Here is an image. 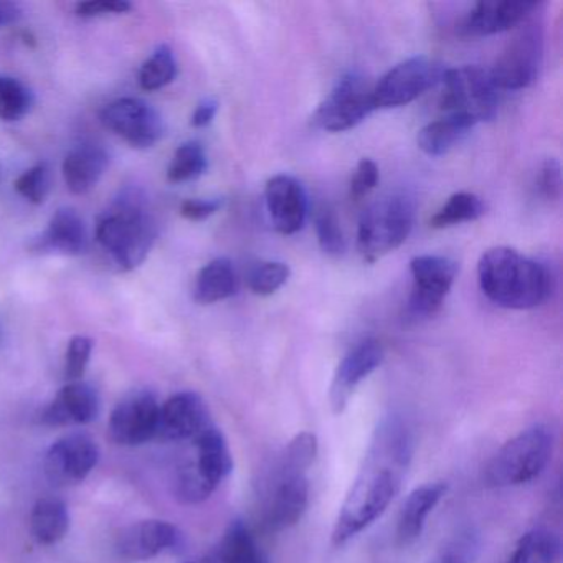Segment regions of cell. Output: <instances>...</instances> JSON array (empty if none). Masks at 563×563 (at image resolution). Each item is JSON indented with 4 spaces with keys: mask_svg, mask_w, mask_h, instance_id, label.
Listing matches in <instances>:
<instances>
[{
    "mask_svg": "<svg viewBox=\"0 0 563 563\" xmlns=\"http://www.w3.org/2000/svg\"><path fill=\"white\" fill-rule=\"evenodd\" d=\"M446 489V483L434 481V483H427L411 490L410 496L407 497L404 507H401L397 522V542L401 547L411 545L415 540L420 539L428 516L443 499Z\"/></svg>",
    "mask_w": 563,
    "mask_h": 563,
    "instance_id": "7402d4cb",
    "label": "cell"
},
{
    "mask_svg": "<svg viewBox=\"0 0 563 563\" xmlns=\"http://www.w3.org/2000/svg\"><path fill=\"white\" fill-rule=\"evenodd\" d=\"M196 461L180 467L179 476L184 486L200 499H209L217 487L233 470V457L229 443L217 427L207 428L194 440Z\"/></svg>",
    "mask_w": 563,
    "mask_h": 563,
    "instance_id": "30bf717a",
    "label": "cell"
},
{
    "mask_svg": "<svg viewBox=\"0 0 563 563\" xmlns=\"http://www.w3.org/2000/svg\"><path fill=\"white\" fill-rule=\"evenodd\" d=\"M443 84L440 108L444 117L463 118L474 126L496 117L499 90L489 71L477 67L453 68L444 71Z\"/></svg>",
    "mask_w": 563,
    "mask_h": 563,
    "instance_id": "8992f818",
    "label": "cell"
},
{
    "mask_svg": "<svg viewBox=\"0 0 563 563\" xmlns=\"http://www.w3.org/2000/svg\"><path fill=\"white\" fill-rule=\"evenodd\" d=\"M0 179H2V167H0Z\"/></svg>",
    "mask_w": 563,
    "mask_h": 563,
    "instance_id": "7dc6e473",
    "label": "cell"
},
{
    "mask_svg": "<svg viewBox=\"0 0 563 563\" xmlns=\"http://www.w3.org/2000/svg\"><path fill=\"white\" fill-rule=\"evenodd\" d=\"M543 35L537 22L519 27L489 71L497 90H522L530 87L542 65Z\"/></svg>",
    "mask_w": 563,
    "mask_h": 563,
    "instance_id": "ba28073f",
    "label": "cell"
},
{
    "mask_svg": "<svg viewBox=\"0 0 563 563\" xmlns=\"http://www.w3.org/2000/svg\"><path fill=\"white\" fill-rule=\"evenodd\" d=\"M133 5L124 0H90L77 5V15L81 19L104 18V15L126 14Z\"/></svg>",
    "mask_w": 563,
    "mask_h": 563,
    "instance_id": "60d3db41",
    "label": "cell"
},
{
    "mask_svg": "<svg viewBox=\"0 0 563 563\" xmlns=\"http://www.w3.org/2000/svg\"><path fill=\"white\" fill-rule=\"evenodd\" d=\"M318 456V438L311 431H302L289 441L283 451L273 476H306Z\"/></svg>",
    "mask_w": 563,
    "mask_h": 563,
    "instance_id": "f546056e",
    "label": "cell"
},
{
    "mask_svg": "<svg viewBox=\"0 0 563 563\" xmlns=\"http://www.w3.org/2000/svg\"><path fill=\"white\" fill-rule=\"evenodd\" d=\"M415 206L408 197L390 196L372 203L358 222L357 249L367 262L397 250L410 235Z\"/></svg>",
    "mask_w": 563,
    "mask_h": 563,
    "instance_id": "5b68a950",
    "label": "cell"
},
{
    "mask_svg": "<svg viewBox=\"0 0 563 563\" xmlns=\"http://www.w3.org/2000/svg\"><path fill=\"white\" fill-rule=\"evenodd\" d=\"M375 110L374 85L358 74L345 75L312 114V124L342 133L361 124Z\"/></svg>",
    "mask_w": 563,
    "mask_h": 563,
    "instance_id": "52a82bcc",
    "label": "cell"
},
{
    "mask_svg": "<svg viewBox=\"0 0 563 563\" xmlns=\"http://www.w3.org/2000/svg\"><path fill=\"white\" fill-rule=\"evenodd\" d=\"M108 167V156L100 146L81 144L68 153L64 161V177L70 192L81 196L90 192Z\"/></svg>",
    "mask_w": 563,
    "mask_h": 563,
    "instance_id": "cb8c5ba5",
    "label": "cell"
},
{
    "mask_svg": "<svg viewBox=\"0 0 563 563\" xmlns=\"http://www.w3.org/2000/svg\"><path fill=\"white\" fill-rule=\"evenodd\" d=\"M382 361H384V347L375 339L361 342L342 358L338 371H335L334 380H332L331 394H329V401H331V408L335 415H341L345 410L355 388L372 372L380 367Z\"/></svg>",
    "mask_w": 563,
    "mask_h": 563,
    "instance_id": "2e32d148",
    "label": "cell"
},
{
    "mask_svg": "<svg viewBox=\"0 0 563 563\" xmlns=\"http://www.w3.org/2000/svg\"><path fill=\"white\" fill-rule=\"evenodd\" d=\"M156 236V220L137 190L121 194L98 219V243L124 272L137 268L147 258Z\"/></svg>",
    "mask_w": 563,
    "mask_h": 563,
    "instance_id": "3957f363",
    "label": "cell"
},
{
    "mask_svg": "<svg viewBox=\"0 0 563 563\" xmlns=\"http://www.w3.org/2000/svg\"><path fill=\"white\" fill-rule=\"evenodd\" d=\"M100 460V448L88 434L71 433L48 448L44 470L55 486H74L90 476Z\"/></svg>",
    "mask_w": 563,
    "mask_h": 563,
    "instance_id": "4fadbf2b",
    "label": "cell"
},
{
    "mask_svg": "<svg viewBox=\"0 0 563 563\" xmlns=\"http://www.w3.org/2000/svg\"><path fill=\"white\" fill-rule=\"evenodd\" d=\"M217 552L222 563H269L252 530L242 519L229 523Z\"/></svg>",
    "mask_w": 563,
    "mask_h": 563,
    "instance_id": "83f0119b",
    "label": "cell"
},
{
    "mask_svg": "<svg viewBox=\"0 0 563 563\" xmlns=\"http://www.w3.org/2000/svg\"><path fill=\"white\" fill-rule=\"evenodd\" d=\"M479 552V536L473 529L461 530L428 563H473Z\"/></svg>",
    "mask_w": 563,
    "mask_h": 563,
    "instance_id": "e575fe53",
    "label": "cell"
},
{
    "mask_svg": "<svg viewBox=\"0 0 563 563\" xmlns=\"http://www.w3.org/2000/svg\"><path fill=\"white\" fill-rule=\"evenodd\" d=\"M537 8V2L526 0H483L463 19L457 31L463 37L500 34L522 24Z\"/></svg>",
    "mask_w": 563,
    "mask_h": 563,
    "instance_id": "e0dca14e",
    "label": "cell"
},
{
    "mask_svg": "<svg viewBox=\"0 0 563 563\" xmlns=\"http://www.w3.org/2000/svg\"><path fill=\"white\" fill-rule=\"evenodd\" d=\"M200 563H222V560H220L219 552L213 550V552H210Z\"/></svg>",
    "mask_w": 563,
    "mask_h": 563,
    "instance_id": "bcb514c9",
    "label": "cell"
},
{
    "mask_svg": "<svg viewBox=\"0 0 563 563\" xmlns=\"http://www.w3.org/2000/svg\"><path fill=\"white\" fill-rule=\"evenodd\" d=\"M553 433L533 424L507 441L487 464L484 481L490 487L522 486L537 479L552 460Z\"/></svg>",
    "mask_w": 563,
    "mask_h": 563,
    "instance_id": "277c9868",
    "label": "cell"
},
{
    "mask_svg": "<svg viewBox=\"0 0 563 563\" xmlns=\"http://www.w3.org/2000/svg\"><path fill=\"white\" fill-rule=\"evenodd\" d=\"M316 233L322 252L331 256H341L345 252L344 233L334 210L322 207L316 213Z\"/></svg>",
    "mask_w": 563,
    "mask_h": 563,
    "instance_id": "8d00e7d4",
    "label": "cell"
},
{
    "mask_svg": "<svg viewBox=\"0 0 563 563\" xmlns=\"http://www.w3.org/2000/svg\"><path fill=\"white\" fill-rule=\"evenodd\" d=\"M100 413L97 390L85 382H70L42 411L41 421L47 427H71L91 423Z\"/></svg>",
    "mask_w": 563,
    "mask_h": 563,
    "instance_id": "44dd1931",
    "label": "cell"
},
{
    "mask_svg": "<svg viewBox=\"0 0 563 563\" xmlns=\"http://www.w3.org/2000/svg\"><path fill=\"white\" fill-rule=\"evenodd\" d=\"M562 553V542L552 530L537 527L520 537L507 563H556Z\"/></svg>",
    "mask_w": 563,
    "mask_h": 563,
    "instance_id": "f1b7e54d",
    "label": "cell"
},
{
    "mask_svg": "<svg viewBox=\"0 0 563 563\" xmlns=\"http://www.w3.org/2000/svg\"><path fill=\"white\" fill-rule=\"evenodd\" d=\"M477 276L484 295L500 308L533 309L552 295L549 269L509 246L487 250L481 256Z\"/></svg>",
    "mask_w": 563,
    "mask_h": 563,
    "instance_id": "7a4b0ae2",
    "label": "cell"
},
{
    "mask_svg": "<svg viewBox=\"0 0 563 563\" xmlns=\"http://www.w3.org/2000/svg\"><path fill=\"white\" fill-rule=\"evenodd\" d=\"M32 104V91L21 80L0 75V120H22L31 111Z\"/></svg>",
    "mask_w": 563,
    "mask_h": 563,
    "instance_id": "836d02e7",
    "label": "cell"
},
{
    "mask_svg": "<svg viewBox=\"0 0 563 563\" xmlns=\"http://www.w3.org/2000/svg\"><path fill=\"white\" fill-rule=\"evenodd\" d=\"M212 424L203 398L196 391H180L161 405L156 438L163 441H194Z\"/></svg>",
    "mask_w": 563,
    "mask_h": 563,
    "instance_id": "9a60e30c",
    "label": "cell"
},
{
    "mask_svg": "<svg viewBox=\"0 0 563 563\" xmlns=\"http://www.w3.org/2000/svg\"><path fill=\"white\" fill-rule=\"evenodd\" d=\"M189 563H192V562H189Z\"/></svg>",
    "mask_w": 563,
    "mask_h": 563,
    "instance_id": "c3c4849f",
    "label": "cell"
},
{
    "mask_svg": "<svg viewBox=\"0 0 563 563\" xmlns=\"http://www.w3.org/2000/svg\"><path fill=\"white\" fill-rule=\"evenodd\" d=\"M486 213V206L474 194L460 192L450 197L443 209L431 219L434 229L460 225V223L474 222Z\"/></svg>",
    "mask_w": 563,
    "mask_h": 563,
    "instance_id": "4dcf8cb0",
    "label": "cell"
},
{
    "mask_svg": "<svg viewBox=\"0 0 563 563\" xmlns=\"http://www.w3.org/2000/svg\"><path fill=\"white\" fill-rule=\"evenodd\" d=\"M236 292V273L232 262L227 258H217L207 263L194 286V298L200 305H213V302L229 299Z\"/></svg>",
    "mask_w": 563,
    "mask_h": 563,
    "instance_id": "484cf974",
    "label": "cell"
},
{
    "mask_svg": "<svg viewBox=\"0 0 563 563\" xmlns=\"http://www.w3.org/2000/svg\"><path fill=\"white\" fill-rule=\"evenodd\" d=\"M180 532L166 520H141L117 537L118 555L124 560H150L180 543Z\"/></svg>",
    "mask_w": 563,
    "mask_h": 563,
    "instance_id": "ffe728a7",
    "label": "cell"
},
{
    "mask_svg": "<svg viewBox=\"0 0 563 563\" xmlns=\"http://www.w3.org/2000/svg\"><path fill=\"white\" fill-rule=\"evenodd\" d=\"M21 18V8L12 2H0V27L14 24Z\"/></svg>",
    "mask_w": 563,
    "mask_h": 563,
    "instance_id": "f6af8a7d",
    "label": "cell"
},
{
    "mask_svg": "<svg viewBox=\"0 0 563 563\" xmlns=\"http://www.w3.org/2000/svg\"><path fill=\"white\" fill-rule=\"evenodd\" d=\"M161 404L150 390L126 395L110 418V437L123 446H137L156 438Z\"/></svg>",
    "mask_w": 563,
    "mask_h": 563,
    "instance_id": "5bb4252c",
    "label": "cell"
},
{
    "mask_svg": "<svg viewBox=\"0 0 563 563\" xmlns=\"http://www.w3.org/2000/svg\"><path fill=\"white\" fill-rule=\"evenodd\" d=\"M101 121L123 137L131 147H153L166 133V124L156 108L140 98H121L104 108Z\"/></svg>",
    "mask_w": 563,
    "mask_h": 563,
    "instance_id": "7c38bea8",
    "label": "cell"
},
{
    "mask_svg": "<svg viewBox=\"0 0 563 563\" xmlns=\"http://www.w3.org/2000/svg\"><path fill=\"white\" fill-rule=\"evenodd\" d=\"M222 206V199H190L183 203L180 213L192 222H200L219 212Z\"/></svg>",
    "mask_w": 563,
    "mask_h": 563,
    "instance_id": "7bdbcfd3",
    "label": "cell"
},
{
    "mask_svg": "<svg viewBox=\"0 0 563 563\" xmlns=\"http://www.w3.org/2000/svg\"><path fill=\"white\" fill-rule=\"evenodd\" d=\"M473 128L474 124L463 120V118H440V120L427 124V126L418 133V147H420L427 156H443L448 151L453 150Z\"/></svg>",
    "mask_w": 563,
    "mask_h": 563,
    "instance_id": "4316f807",
    "label": "cell"
},
{
    "mask_svg": "<svg viewBox=\"0 0 563 563\" xmlns=\"http://www.w3.org/2000/svg\"><path fill=\"white\" fill-rule=\"evenodd\" d=\"M288 265L282 262L258 263L250 272L249 286L255 295L269 296L278 291L289 278Z\"/></svg>",
    "mask_w": 563,
    "mask_h": 563,
    "instance_id": "d590c367",
    "label": "cell"
},
{
    "mask_svg": "<svg viewBox=\"0 0 563 563\" xmlns=\"http://www.w3.org/2000/svg\"><path fill=\"white\" fill-rule=\"evenodd\" d=\"M15 189L29 202L44 203L51 192V169L47 164H37L32 169L25 170L18 180H15Z\"/></svg>",
    "mask_w": 563,
    "mask_h": 563,
    "instance_id": "74e56055",
    "label": "cell"
},
{
    "mask_svg": "<svg viewBox=\"0 0 563 563\" xmlns=\"http://www.w3.org/2000/svg\"><path fill=\"white\" fill-rule=\"evenodd\" d=\"M378 179L380 174H378L377 164L372 159H362L352 177L351 196L354 199H362L377 187Z\"/></svg>",
    "mask_w": 563,
    "mask_h": 563,
    "instance_id": "ab89813d",
    "label": "cell"
},
{
    "mask_svg": "<svg viewBox=\"0 0 563 563\" xmlns=\"http://www.w3.org/2000/svg\"><path fill=\"white\" fill-rule=\"evenodd\" d=\"M87 229L74 209H60L52 217L48 229L38 239V252H57L62 255H80L87 249Z\"/></svg>",
    "mask_w": 563,
    "mask_h": 563,
    "instance_id": "603a6c76",
    "label": "cell"
},
{
    "mask_svg": "<svg viewBox=\"0 0 563 563\" xmlns=\"http://www.w3.org/2000/svg\"><path fill=\"white\" fill-rule=\"evenodd\" d=\"M93 341L87 335H77L71 339L65 358V375L70 382H80L90 364Z\"/></svg>",
    "mask_w": 563,
    "mask_h": 563,
    "instance_id": "f35d334b",
    "label": "cell"
},
{
    "mask_svg": "<svg viewBox=\"0 0 563 563\" xmlns=\"http://www.w3.org/2000/svg\"><path fill=\"white\" fill-rule=\"evenodd\" d=\"M265 199L276 232L292 235L302 229L308 217V196L295 177L276 176L269 179Z\"/></svg>",
    "mask_w": 563,
    "mask_h": 563,
    "instance_id": "d6986e66",
    "label": "cell"
},
{
    "mask_svg": "<svg viewBox=\"0 0 563 563\" xmlns=\"http://www.w3.org/2000/svg\"><path fill=\"white\" fill-rule=\"evenodd\" d=\"M540 194L543 199L559 200L562 196V174H560V166L556 161L547 159L540 167L539 179H537Z\"/></svg>",
    "mask_w": 563,
    "mask_h": 563,
    "instance_id": "b9f144b4",
    "label": "cell"
},
{
    "mask_svg": "<svg viewBox=\"0 0 563 563\" xmlns=\"http://www.w3.org/2000/svg\"><path fill=\"white\" fill-rule=\"evenodd\" d=\"M217 110H219V103H217V100H213V98H206V100L200 101L192 114V126H209L213 118H216Z\"/></svg>",
    "mask_w": 563,
    "mask_h": 563,
    "instance_id": "ee69618b",
    "label": "cell"
},
{
    "mask_svg": "<svg viewBox=\"0 0 563 563\" xmlns=\"http://www.w3.org/2000/svg\"><path fill=\"white\" fill-rule=\"evenodd\" d=\"M444 67L428 57L401 62L374 85L375 108H400L443 81Z\"/></svg>",
    "mask_w": 563,
    "mask_h": 563,
    "instance_id": "9c48e42d",
    "label": "cell"
},
{
    "mask_svg": "<svg viewBox=\"0 0 563 563\" xmlns=\"http://www.w3.org/2000/svg\"><path fill=\"white\" fill-rule=\"evenodd\" d=\"M413 286L408 299L410 321L431 318L440 311L444 298L456 278L457 265L446 256H417L410 263Z\"/></svg>",
    "mask_w": 563,
    "mask_h": 563,
    "instance_id": "8fae6325",
    "label": "cell"
},
{
    "mask_svg": "<svg viewBox=\"0 0 563 563\" xmlns=\"http://www.w3.org/2000/svg\"><path fill=\"white\" fill-rule=\"evenodd\" d=\"M309 504V483L306 476H273L272 490L266 497L265 526L282 532L296 526Z\"/></svg>",
    "mask_w": 563,
    "mask_h": 563,
    "instance_id": "ac0fdd59",
    "label": "cell"
},
{
    "mask_svg": "<svg viewBox=\"0 0 563 563\" xmlns=\"http://www.w3.org/2000/svg\"><path fill=\"white\" fill-rule=\"evenodd\" d=\"M411 456L410 428L401 418H384L374 431L357 476L342 503L332 529V545H345L382 517L400 493Z\"/></svg>",
    "mask_w": 563,
    "mask_h": 563,
    "instance_id": "6da1fadb",
    "label": "cell"
},
{
    "mask_svg": "<svg viewBox=\"0 0 563 563\" xmlns=\"http://www.w3.org/2000/svg\"><path fill=\"white\" fill-rule=\"evenodd\" d=\"M70 512L67 504L57 497H44L35 504L31 516V530L42 545H54L67 536Z\"/></svg>",
    "mask_w": 563,
    "mask_h": 563,
    "instance_id": "d4e9b609",
    "label": "cell"
},
{
    "mask_svg": "<svg viewBox=\"0 0 563 563\" xmlns=\"http://www.w3.org/2000/svg\"><path fill=\"white\" fill-rule=\"evenodd\" d=\"M207 169V154L202 144L189 141L174 154L167 170V179L173 184L189 183L199 179Z\"/></svg>",
    "mask_w": 563,
    "mask_h": 563,
    "instance_id": "d6a6232c",
    "label": "cell"
},
{
    "mask_svg": "<svg viewBox=\"0 0 563 563\" xmlns=\"http://www.w3.org/2000/svg\"><path fill=\"white\" fill-rule=\"evenodd\" d=\"M177 77V62L173 51L167 45H161L140 70V85L143 90H163L173 84Z\"/></svg>",
    "mask_w": 563,
    "mask_h": 563,
    "instance_id": "1f68e13d",
    "label": "cell"
}]
</instances>
